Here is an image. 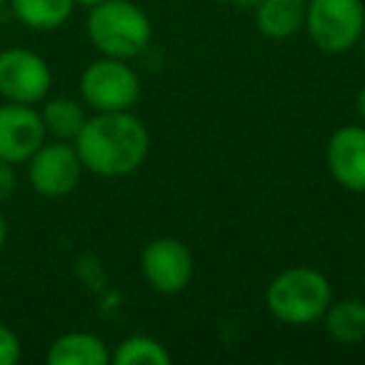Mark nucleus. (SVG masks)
Wrapping results in <instances>:
<instances>
[{"instance_id": "nucleus-4", "label": "nucleus", "mask_w": 365, "mask_h": 365, "mask_svg": "<svg viewBox=\"0 0 365 365\" xmlns=\"http://www.w3.org/2000/svg\"><path fill=\"white\" fill-rule=\"evenodd\" d=\"M305 31L318 51L340 56L360 46L365 31L363 0H308Z\"/></svg>"}, {"instance_id": "nucleus-22", "label": "nucleus", "mask_w": 365, "mask_h": 365, "mask_svg": "<svg viewBox=\"0 0 365 365\" xmlns=\"http://www.w3.org/2000/svg\"><path fill=\"white\" fill-rule=\"evenodd\" d=\"M73 3L81 8H93V6H98V3H103V0H73Z\"/></svg>"}, {"instance_id": "nucleus-24", "label": "nucleus", "mask_w": 365, "mask_h": 365, "mask_svg": "<svg viewBox=\"0 0 365 365\" xmlns=\"http://www.w3.org/2000/svg\"><path fill=\"white\" fill-rule=\"evenodd\" d=\"M6 3H8V0H0V8H3V6H6Z\"/></svg>"}, {"instance_id": "nucleus-21", "label": "nucleus", "mask_w": 365, "mask_h": 365, "mask_svg": "<svg viewBox=\"0 0 365 365\" xmlns=\"http://www.w3.org/2000/svg\"><path fill=\"white\" fill-rule=\"evenodd\" d=\"M228 3H233V6H238V8H255L260 0H228Z\"/></svg>"}, {"instance_id": "nucleus-19", "label": "nucleus", "mask_w": 365, "mask_h": 365, "mask_svg": "<svg viewBox=\"0 0 365 365\" xmlns=\"http://www.w3.org/2000/svg\"><path fill=\"white\" fill-rule=\"evenodd\" d=\"M355 110H358L360 120H365V86L358 91V96H355Z\"/></svg>"}, {"instance_id": "nucleus-23", "label": "nucleus", "mask_w": 365, "mask_h": 365, "mask_svg": "<svg viewBox=\"0 0 365 365\" xmlns=\"http://www.w3.org/2000/svg\"><path fill=\"white\" fill-rule=\"evenodd\" d=\"M360 48H363V58H365V31H363V38H360Z\"/></svg>"}, {"instance_id": "nucleus-13", "label": "nucleus", "mask_w": 365, "mask_h": 365, "mask_svg": "<svg viewBox=\"0 0 365 365\" xmlns=\"http://www.w3.org/2000/svg\"><path fill=\"white\" fill-rule=\"evenodd\" d=\"M41 118H43V125H46L48 138L76 143L78 133L83 130V125L88 120L86 103L66 96L46 98L41 108Z\"/></svg>"}, {"instance_id": "nucleus-1", "label": "nucleus", "mask_w": 365, "mask_h": 365, "mask_svg": "<svg viewBox=\"0 0 365 365\" xmlns=\"http://www.w3.org/2000/svg\"><path fill=\"white\" fill-rule=\"evenodd\" d=\"M73 145L88 173L98 178H125L145 163L150 133L130 110L96 113L88 115Z\"/></svg>"}, {"instance_id": "nucleus-12", "label": "nucleus", "mask_w": 365, "mask_h": 365, "mask_svg": "<svg viewBox=\"0 0 365 365\" xmlns=\"http://www.w3.org/2000/svg\"><path fill=\"white\" fill-rule=\"evenodd\" d=\"M308 0H260L255 6V26L270 41L293 38L305 28Z\"/></svg>"}, {"instance_id": "nucleus-17", "label": "nucleus", "mask_w": 365, "mask_h": 365, "mask_svg": "<svg viewBox=\"0 0 365 365\" xmlns=\"http://www.w3.org/2000/svg\"><path fill=\"white\" fill-rule=\"evenodd\" d=\"M23 355L21 338L13 328L0 323V365H13L18 363Z\"/></svg>"}, {"instance_id": "nucleus-7", "label": "nucleus", "mask_w": 365, "mask_h": 365, "mask_svg": "<svg viewBox=\"0 0 365 365\" xmlns=\"http://www.w3.org/2000/svg\"><path fill=\"white\" fill-rule=\"evenodd\" d=\"M28 165V182L43 198H66L78 188L83 178V163L76 145L66 140H46Z\"/></svg>"}, {"instance_id": "nucleus-5", "label": "nucleus", "mask_w": 365, "mask_h": 365, "mask_svg": "<svg viewBox=\"0 0 365 365\" xmlns=\"http://www.w3.org/2000/svg\"><path fill=\"white\" fill-rule=\"evenodd\" d=\"M81 101L96 113L133 110L140 101V78L128 61L103 56L93 61L81 76Z\"/></svg>"}, {"instance_id": "nucleus-14", "label": "nucleus", "mask_w": 365, "mask_h": 365, "mask_svg": "<svg viewBox=\"0 0 365 365\" xmlns=\"http://www.w3.org/2000/svg\"><path fill=\"white\" fill-rule=\"evenodd\" d=\"M325 333L340 345H360L365 340V300H333L323 315Z\"/></svg>"}, {"instance_id": "nucleus-2", "label": "nucleus", "mask_w": 365, "mask_h": 365, "mask_svg": "<svg viewBox=\"0 0 365 365\" xmlns=\"http://www.w3.org/2000/svg\"><path fill=\"white\" fill-rule=\"evenodd\" d=\"M86 33L101 56L130 63L150 46L153 26L133 0H103L88 8Z\"/></svg>"}, {"instance_id": "nucleus-11", "label": "nucleus", "mask_w": 365, "mask_h": 365, "mask_svg": "<svg viewBox=\"0 0 365 365\" xmlns=\"http://www.w3.org/2000/svg\"><path fill=\"white\" fill-rule=\"evenodd\" d=\"M51 365H106L110 363V350L106 340L86 330H71L58 335L46 353Z\"/></svg>"}, {"instance_id": "nucleus-16", "label": "nucleus", "mask_w": 365, "mask_h": 365, "mask_svg": "<svg viewBox=\"0 0 365 365\" xmlns=\"http://www.w3.org/2000/svg\"><path fill=\"white\" fill-rule=\"evenodd\" d=\"M170 360L165 345L150 335H130L110 353V363L115 365H170Z\"/></svg>"}, {"instance_id": "nucleus-6", "label": "nucleus", "mask_w": 365, "mask_h": 365, "mask_svg": "<svg viewBox=\"0 0 365 365\" xmlns=\"http://www.w3.org/2000/svg\"><path fill=\"white\" fill-rule=\"evenodd\" d=\"M53 88V71L43 56L28 48L0 51V98L6 103L38 106Z\"/></svg>"}, {"instance_id": "nucleus-10", "label": "nucleus", "mask_w": 365, "mask_h": 365, "mask_svg": "<svg viewBox=\"0 0 365 365\" xmlns=\"http://www.w3.org/2000/svg\"><path fill=\"white\" fill-rule=\"evenodd\" d=\"M325 163L340 188L365 193V125H343L325 145Z\"/></svg>"}, {"instance_id": "nucleus-20", "label": "nucleus", "mask_w": 365, "mask_h": 365, "mask_svg": "<svg viewBox=\"0 0 365 365\" xmlns=\"http://www.w3.org/2000/svg\"><path fill=\"white\" fill-rule=\"evenodd\" d=\"M6 240H8V220H6V215H3V210H0V250H3Z\"/></svg>"}, {"instance_id": "nucleus-18", "label": "nucleus", "mask_w": 365, "mask_h": 365, "mask_svg": "<svg viewBox=\"0 0 365 365\" xmlns=\"http://www.w3.org/2000/svg\"><path fill=\"white\" fill-rule=\"evenodd\" d=\"M18 188V175H16V165L0 160V205L11 200V195Z\"/></svg>"}, {"instance_id": "nucleus-3", "label": "nucleus", "mask_w": 365, "mask_h": 365, "mask_svg": "<svg viewBox=\"0 0 365 365\" xmlns=\"http://www.w3.org/2000/svg\"><path fill=\"white\" fill-rule=\"evenodd\" d=\"M333 303V285L328 275L308 265H295L278 273L265 288L270 315L285 325H310L323 320Z\"/></svg>"}, {"instance_id": "nucleus-15", "label": "nucleus", "mask_w": 365, "mask_h": 365, "mask_svg": "<svg viewBox=\"0 0 365 365\" xmlns=\"http://www.w3.org/2000/svg\"><path fill=\"white\" fill-rule=\"evenodd\" d=\"M13 16L31 31L51 33L71 21L76 3L73 0H8Z\"/></svg>"}, {"instance_id": "nucleus-8", "label": "nucleus", "mask_w": 365, "mask_h": 365, "mask_svg": "<svg viewBox=\"0 0 365 365\" xmlns=\"http://www.w3.org/2000/svg\"><path fill=\"white\" fill-rule=\"evenodd\" d=\"M140 273L155 293L178 295L188 288L195 273L193 253L182 240L163 235L143 248Z\"/></svg>"}, {"instance_id": "nucleus-9", "label": "nucleus", "mask_w": 365, "mask_h": 365, "mask_svg": "<svg viewBox=\"0 0 365 365\" xmlns=\"http://www.w3.org/2000/svg\"><path fill=\"white\" fill-rule=\"evenodd\" d=\"M46 140L48 133L36 106H23V103L0 106V160L11 165H26Z\"/></svg>"}, {"instance_id": "nucleus-25", "label": "nucleus", "mask_w": 365, "mask_h": 365, "mask_svg": "<svg viewBox=\"0 0 365 365\" xmlns=\"http://www.w3.org/2000/svg\"><path fill=\"white\" fill-rule=\"evenodd\" d=\"M363 285H365V268H363Z\"/></svg>"}]
</instances>
